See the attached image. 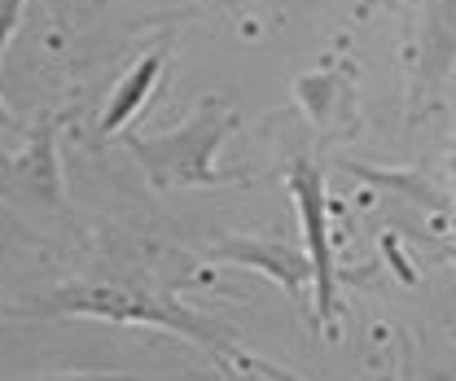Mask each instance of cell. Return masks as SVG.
<instances>
[{
	"label": "cell",
	"mask_w": 456,
	"mask_h": 381,
	"mask_svg": "<svg viewBox=\"0 0 456 381\" xmlns=\"http://www.w3.org/2000/svg\"><path fill=\"white\" fill-rule=\"evenodd\" d=\"M241 127V114L220 101V97H202L198 109L167 136H127L132 158L150 175L154 189H220L232 184L237 175H228L216 166V154L228 136Z\"/></svg>",
	"instance_id": "6da1fadb"
},
{
	"label": "cell",
	"mask_w": 456,
	"mask_h": 381,
	"mask_svg": "<svg viewBox=\"0 0 456 381\" xmlns=\"http://www.w3.org/2000/svg\"><path fill=\"white\" fill-rule=\"evenodd\" d=\"M40 307L49 316H97V320H118V325H159L167 333H180V337L207 346L220 364H228V355L237 351L232 333L224 325L189 312L171 294L145 289V285H136V289H127V285H75V289H57Z\"/></svg>",
	"instance_id": "7a4b0ae2"
},
{
	"label": "cell",
	"mask_w": 456,
	"mask_h": 381,
	"mask_svg": "<svg viewBox=\"0 0 456 381\" xmlns=\"http://www.w3.org/2000/svg\"><path fill=\"white\" fill-rule=\"evenodd\" d=\"M289 193L303 219V241L312 255V285H316V325L334 328V246H330V207H325V175L312 158L289 163Z\"/></svg>",
	"instance_id": "3957f363"
},
{
	"label": "cell",
	"mask_w": 456,
	"mask_h": 381,
	"mask_svg": "<svg viewBox=\"0 0 456 381\" xmlns=\"http://www.w3.org/2000/svg\"><path fill=\"white\" fill-rule=\"evenodd\" d=\"M216 259L237 263V268H250V272H264L273 285H281L294 303H303V289L312 285V255L298 250V246H285V241H264V237H224L216 241L211 250Z\"/></svg>",
	"instance_id": "277c9868"
},
{
	"label": "cell",
	"mask_w": 456,
	"mask_h": 381,
	"mask_svg": "<svg viewBox=\"0 0 456 381\" xmlns=\"http://www.w3.org/2000/svg\"><path fill=\"white\" fill-rule=\"evenodd\" d=\"M53 136L57 123H45V127H36L31 145L18 158L0 163V189H9L22 202L45 207V211H61V171H57Z\"/></svg>",
	"instance_id": "5b68a950"
},
{
	"label": "cell",
	"mask_w": 456,
	"mask_h": 381,
	"mask_svg": "<svg viewBox=\"0 0 456 381\" xmlns=\"http://www.w3.org/2000/svg\"><path fill=\"white\" fill-rule=\"evenodd\" d=\"M163 61H167V49H154V53L141 57V61L123 75V84L110 93V106H106V114H102V132H106V136L118 132L123 123H132V118L145 109L150 93H154V84H159V75H163Z\"/></svg>",
	"instance_id": "8992f818"
},
{
	"label": "cell",
	"mask_w": 456,
	"mask_h": 381,
	"mask_svg": "<svg viewBox=\"0 0 456 381\" xmlns=\"http://www.w3.org/2000/svg\"><path fill=\"white\" fill-rule=\"evenodd\" d=\"M452 61H456V0H430V13H426V79L439 84L452 70Z\"/></svg>",
	"instance_id": "52a82bcc"
},
{
	"label": "cell",
	"mask_w": 456,
	"mask_h": 381,
	"mask_svg": "<svg viewBox=\"0 0 456 381\" xmlns=\"http://www.w3.org/2000/svg\"><path fill=\"white\" fill-rule=\"evenodd\" d=\"M351 175H360V180H369V184H382V189H395L403 198H412V202H426V207H444V193L439 189H430L417 171H382V166H364V163H346Z\"/></svg>",
	"instance_id": "ba28073f"
},
{
	"label": "cell",
	"mask_w": 456,
	"mask_h": 381,
	"mask_svg": "<svg viewBox=\"0 0 456 381\" xmlns=\"http://www.w3.org/2000/svg\"><path fill=\"white\" fill-rule=\"evenodd\" d=\"M18 18H22V0H0V57H4V45H9Z\"/></svg>",
	"instance_id": "9c48e42d"
},
{
	"label": "cell",
	"mask_w": 456,
	"mask_h": 381,
	"mask_svg": "<svg viewBox=\"0 0 456 381\" xmlns=\"http://www.w3.org/2000/svg\"><path fill=\"white\" fill-rule=\"evenodd\" d=\"M382 250H387V255H391V263H395V272H399V280H408V285H412V268H408V263H403V255H399L395 237H387V241H382Z\"/></svg>",
	"instance_id": "30bf717a"
},
{
	"label": "cell",
	"mask_w": 456,
	"mask_h": 381,
	"mask_svg": "<svg viewBox=\"0 0 456 381\" xmlns=\"http://www.w3.org/2000/svg\"><path fill=\"white\" fill-rule=\"evenodd\" d=\"M0 132H13V114L4 109V97H0Z\"/></svg>",
	"instance_id": "8fae6325"
},
{
	"label": "cell",
	"mask_w": 456,
	"mask_h": 381,
	"mask_svg": "<svg viewBox=\"0 0 456 381\" xmlns=\"http://www.w3.org/2000/svg\"><path fill=\"white\" fill-rule=\"evenodd\" d=\"M75 381H132V377H75Z\"/></svg>",
	"instance_id": "7c38bea8"
},
{
	"label": "cell",
	"mask_w": 456,
	"mask_h": 381,
	"mask_svg": "<svg viewBox=\"0 0 456 381\" xmlns=\"http://www.w3.org/2000/svg\"><path fill=\"white\" fill-rule=\"evenodd\" d=\"M452 171H456V145H452Z\"/></svg>",
	"instance_id": "4fadbf2b"
}]
</instances>
